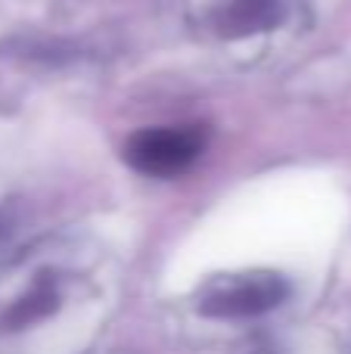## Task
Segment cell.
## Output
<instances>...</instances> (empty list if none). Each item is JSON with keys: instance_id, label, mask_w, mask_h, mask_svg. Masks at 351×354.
<instances>
[{"instance_id": "3", "label": "cell", "mask_w": 351, "mask_h": 354, "mask_svg": "<svg viewBox=\"0 0 351 354\" xmlns=\"http://www.w3.org/2000/svg\"><path fill=\"white\" fill-rule=\"evenodd\" d=\"M202 149L196 131L187 128H155L143 131L128 143V162L143 174L171 177L184 171Z\"/></svg>"}, {"instance_id": "1", "label": "cell", "mask_w": 351, "mask_h": 354, "mask_svg": "<svg viewBox=\"0 0 351 354\" xmlns=\"http://www.w3.org/2000/svg\"><path fill=\"white\" fill-rule=\"evenodd\" d=\"M91 283L84 274H62L59 268H35L3 283L0 292V339H22L62 320L68 301H84Z\"/></svg>"}, {"instance_id": "4", "label": "cell", "mask_w": 351, "mask_h": 354, "mask_svg": "<svg viewBox=\"0 0 351 354\" xmlns=\"http://www.w3.org/2000/svg\"><path fill=\"white\" fill-rule=\"evenodd\" d=\"M280 295L283 286L274 277H243V280H230L227 286L211 289L209 299L202 301V311L218 317H249L280 305Z\"/></svg>"}, {"instance_id": "2", "label": "cell", "mask_w": 351, "mask_h": 354, "mask_svg": "<svg viewBox=\"0 0 351 354\" xmlns=\"http://www.w3.org/2000/svg\"><path fill=\"white\" fill-rule=\"evenodd\" d=\"M292 12V0H202V16L227 44L265 37Z\"/></svg>"}]
</instances>
